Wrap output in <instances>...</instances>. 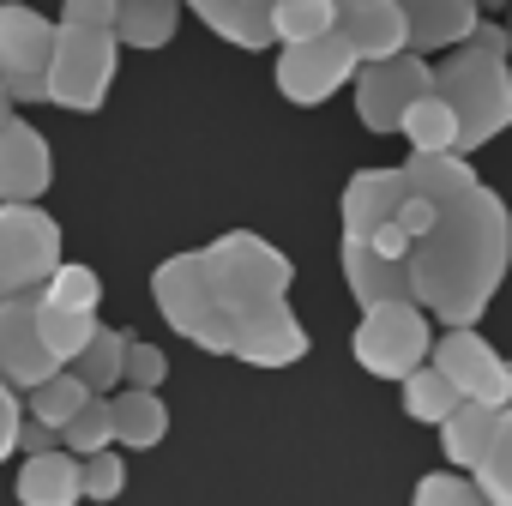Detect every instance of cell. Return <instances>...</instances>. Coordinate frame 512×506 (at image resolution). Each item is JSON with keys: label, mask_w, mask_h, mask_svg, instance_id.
Listing matches in <instances>:
<instances>
[{"label": "cell", "mask_w": 512, "mask_h": 506, "mask_svg": "<svg viewBox=\"0 0 512 506\" xmlns=\"http://www.w3.org/2000/svg\"><path fill=\"white\" fill-rule=\"evenodd\" d=\"M290 284L296 266L253 229H229L205 247L169 253L151 272V296L169 332H181L205 356H235L247 368H290L308 356Z\"/></svg>", "instance_id": "6da1fadb"}, {"label": "cell", "mask_w": 512, "mask_h": 506, "mask_svg": "<svg viewBox=\"0 0 512 506\" xmlns=\"http://www.w3.org/2000/svg\"><path fill=\"white\" fill-rule=\"evenodd\" d=\"M404 175L434 199V223L404 253L410 302L440 326H476L512 272V211L464 151H410Z\"/></svg>", "instance_id": "7a4b0ae2"}, {"label": "cell", "mask_w": 512, "mask_h": 506, "mask_svg": "<svg viewBox=\"0 0 512 506\" xmlns=\"http://www.w3.org/2000/svg\"><path fill=\"white\" fill-rule=\"evenodd\" d=\"M434 91L458 115V151H482L512 127V49L506 25L476 19V31L434 61Z\"/></svg>", "instance_id": "3957f363"}, {"label": "cell", "mask_w": 512, "mask_h": 506, "mask_svg": "<svg viewBox=\"0 0 512 506\" xmlns=\"http://www.w3.org/2000/svg\"><path fill=\"white\" fill-rule=\"evenodd\" d=\"M115 67H121V43H115V31H79V25H55V55H49L43 91H49V103H55V109L97 115V109L109 103Z\"/></svg>", "instance_id": "277c9868"}, {"label": "cell", "mask_w": 512, "mask_h": 506, "mask_svg": "<svg viewBox=\"0 0 512 506\" xmlns=\"http://www.w3.org/2000/svg\"><path fill=\"white\" fill-rule=\"evenodd\" d=\"M428 344H434V320H428V308H416L410 296H392V302L362 308V326H356V338H350L356 362H362L374 380H404L410 368L428 362Z\"/></svg>", "instance_id": "5b68a950"}, {"label": "cell", "mask_w": 512, "mask_h": 506, "mask_svg": "<svg viewBox=\"0 0 512 506\" xmlns=\"http://www.w3.org/2000/svg\"><path fill=\"white\" fill-rule=\"evenodd\" d=\"M61 266V223L37 199H0V302L31 296Z\"/></svg>", "instance_id": "8992f818"}, {"label": "cell", "mask_w": 512, "mask_h": 506, "mask_svg": "<svg viewBox=\"0 0 512 506\" xmlns=\"http://www.w3.org/2000/svg\"><path fill=\"white\" fill-rule=\"evenodd\" d=\"M428 368H440L458 386V398H476L488 410L512 404V362L494 356V344L476 326H440V338L428 344Z\"/></svg>", "instance_id": "52a82bcc"}, {"label": "cell", "mask_w": 512, "mask_h": 506, "mask_svg": "<svg viewBox=\"0 0 512 506\" xmlns=\"http://www.w3.org/2000/svg\"><path fill=\"white\" fill-rule=\"evenodd\" d=\"M434 91V61L416 55V49H398L386 61H362L356 67V115L368 133H398V115Z\"/></svg>", "instance_id": "ba28073f"}, {"label": "cell", "mask_w": 512, "mask_h": 506, "mask_svg": "<svg viewBox=\"0 0 512 506\" xmlns=\"http://www.w3.org/2000/svg\"><path fill=\"white\" fill-rule=\"evenodd\" d=\"M356 55H350V43L338 37V31H326V37H308V43H284V55H278V91H284V103H296V109H320L338 85H350L356 79Z\"/></svg>", "instance_id": "9c48e42d"}, {"label": "cell", "mask_w": 512, "mask_h": 506, "mask_svg": "<svg viewBox=\"0 0 512 506\" xmlns=\"http://www.w3.org/2000/svg\"><path fill=\"white\" fill-rule=\"evenodd\" d=\"M37 296H43V290L0 302V380H13L19 392H31L37 380H49V374L61 368V362L49 356L43 332H37Z\"/></svg>", "instance_id": "30bf717a"}, {"label": "cell", "mask_w": 512, "mask_h": 506, "mask_svg": "<svg viewBox=\"0 0 512 506\" xmlns=\"http://www.w3.org/2000/svg\"><path fill=\"white\" fill-rule=\"evenodd\" d=\"M332 31L350 43L356 61H386L410 49V25L398 13V0H332Z\"/></svg>", "instance_id": "8fae6325"}, {"label": "cell", "mask_w": 512, "mask_h": 506, "mask_svg": "<svg viewBox=\"0 0 512 506\" xmlns=\"http://www.w3.org/2000/svg\"><path fill=\"white\" fill-rule=\"evenodd\" d=\"M55 55V19H43L25 0H0V85L43 79Z\"/></svg>", "instance_id": "7c38bea8"}, {"label": "cell", "mask_w": 512, "mask_h": 506, "mask_svg": "<svg viewBox=\"0 0 512 506\" xmlns=\"http://www.w3.org/2000/svg\"><path fill=\"white\" fill-rule=\"evenodd\" d=\"M49 181H55V157H49L43 127L13 115L0 127V199H43Z\"/></svg>", "instance_id": "4fadbf2b"}, {"label": "cell", "mask_w": 512, "mask_h": 506, "mask_svg": "<svg viewBox=\"0 0 512 506\" xmlns=\"http://www.w3.org/2000/svg\"><path fill=\"white\" fill-rule=\"evenodd\" d=\"M404 193H410V175L404 169H356L344 181V199H338L344 235H374L380 223H392Z\"/></svg>", "instance_id": "5bb4252c"}, {"label": "cell", "mask_w": 512, "mask_h": 506, "mask_svg": "<svg viewBox=\"0 0 512 506\" xmlns=\"http://www.w3.org/2000/svg\"><path fill=\"white\" fill-rule=\"evenodd\" d=\"M338 266H344V284H350V296H356L362 308L392 302V296H410L404 260H386L368 235H344V241H338Z\"/></svg>", "instance_id": "9a60e30c"}, {"label": "cell", "mask_w": 512, "mask_h": 506, "mask_svg": "<svg viewBox=\"0 0 512 506\" xmlns=\"http://www.w3.org/2000/svg\"><path fill=\"white\" fill-rule=\"evenodd\" d=\"M398 13L410 25V49L416 55H440L452 43H464L482 19L476 0H398Z\"/></svg>", "instance_id": "2e32d148"}, {"label": "cell", "mask_w": 512, "mask_h": 506, "mask_svg": "<svg viewBox=\"0 0 512 506\" xmlns=\"http://www.w3.org/2000/svg\"><path fill=\"white\" fill-rule=\"evenodd\" d=\"M79 500H85L79 452H67V446L25 452V470H19V506H79Z\"/></svg>", "instance_id": "e0dca14e"}, {"label": "cell", "mask_w": 512, "mask_h": 506, "mask_svg": "<svg viewBox=\"0 0 512 506\" xmlns=\"http://www.w3.org/2000/svg\"><path fill=\"white\" fill-rule=\"evenodd\" d=\"M109 422H115V446H133V452H151L169 440V404L145 386H127L109 398Z\"/></svg>", "instance_id": "ac0fdd59"}, {"label": "cell", "mask_w": 512, "mask_h": 506, "mask_svg": "<svg viewBox=\"0 0 512 506\" xmlns=\"http://www.w3.org/2000/svg\"><path fill=\"white\" fill-rule=\"evenodd\" d=\"M181 7L199 13V25L235 49H272V13L266 7H247V0H181Z\"/></svg>", "instance_id": "d6986e66"}, {"label": "cell", "mask_w": 512, "mask_h": 506, "mask_svg": "<svg viewBox=\"0 0 512 506\" xmlns=\"http://www.w3.org/2000/svg\"><path fill=\"white\" fill-rule=\"evenodd\" d=\"M181 25V0H115V43L163 49Z\"/></svg>", "instance_id": "ffe728a7"}, {"label": "cell", "mask_w": 512, "mask_h": 506, "mask_svg": "<svg viewBox=\"0 0 512 506\" xmlns=\"http://www.w3.org/2000/svg\"><path fill=\"white\" fill-rule=\"evenodd\" d=\"M494 416H500V410H488V404H476V398H458V404H452V416L440 422V452H446L452 470H470V464L482 458V446H488V434H494Z\"/></svg>", "instance_id": "44dd1931"}, {"label": "cell", "mask_w": 512, "mask_h": 506, "mask_svg": "<svg viewBox=\"0 0 512 506\" xmlns=\"http://www.w3.org/2000/svg\"><path fill=\"white\" fill-rule=\"evenodd\" d=\"M398 133L410 139V151H458V115L440 91H422L404 115H398Z\"/></svg>", "instance_id": "7402d4cb"}, {"label": "cell", "mask_w": 512, "mask_h": 506, "mask_svg": "<svg viewBox=\"0 0 512 506\" xmlns=\"http://www.w3.org/2000/svg\"><path fill=\"white\" fill-rule=\"evenodd\" d=\"M470 476H476L488 506H512V404L494 416V434H488L482 458L470 464Z\"/></svg>", "instance_id": "603a6c76"}, {"label": "cell", "mask_w": 512, "mask_h": 506, "mask_svg": "<svg viewBox=\"0 0 512 506\" xmlns=\"http://www.w3.org/2000/svg\"><path fill=\"white\" fill-rule=\"evenodd\" d=\"M37 332H43L49 356L67 368V362H73V356L91 344V332H97V314H85V308H61V302L37 296Z\"/></svg>", "instance_id": "cb8c5ba5"}, {"label": "cell", "mask_w": 512, "mask_h": 506, "mask_svg": "<svg viewBox=\"0 0 512 506\" xmlns=\"http://www.w3.org/2000/svg\"><path fill=\"white\" fill-rule=\"evenodd\" d=\"M127 332H133V326H115V332H109V326H97V332H91V344H85V350H79V356L67 362V368H73V374H79V380H85L91 392H103V398H109V392L121 386V356H127Z\"/></svg>", "instance_id": "d4e9b609"}, {"label": "cell", "mask_w": 512, "mask_h": 506, "mask_svg": "<svg viewBox=\"0 0 512 506\" xmlns=\"http://www.w3.org/2000/svg\"><path fill=\"white\" fill-rule=\"evenodd\" d=\"M398 398H404V416L410 422H428V428H440L446 416H452V404H458V386L440 374V368H410L404 380H398Z\"/></svg>", "instance_id": "484cf974"}, {"label": "cell", "mask_w": 512, "mask_h": 506, "mask_svg": "<svg viewBox=\"0 0 512 506\" xmlns=\"http://www.w3.org/2000/svg\"><path fill=\"white\" fill-rule=\"evenodd\" d=\"M91 398V386L73 374V368H55L49 380H37L31 392H25V416H37V422H49V428H61L79 404Z\"/></svg>", "instance_id": "4316f807"}, {"label": "cell", "mask_w": 512, "mask_h": 506, "mask_svg": "<svg viewBox=\"0 0 512 506\" xmlns=\"http://www.w3.org/2000/svg\"><path fill=\"white\" fill-rule=\"evenodd\" d=\"M272 43H308L332 31V0H272Z\"/></svg>", "instance_id": "83f0119b"}, {"label": "cell", "mask_w": 512, "mask_h": 506, "mask_svg": "<svg viewBox=\"0 0 512 506\" xmlns=\"http://www.w3.org/2000/svg\"><path fill=\"white\" fill-rule=\"evenodd\" d=\"M61 446H67V452H79V458H85V452L115 446V422H109V398H103V392H91V398L61 422Z\"/></svg>", "instance_id": "f1b7e54d"}, {"label": "cell", "mask_w": 512, "mask_h": 506, "mask_svg": "<svg viewBox=\"0 0 512 506\" xmlns=\"http://www.w3.org/2000/svg\"><path fill=\"white\" fill-rule=\"evenodd\" d=\"M410 506H488L482 500V488H476V476H464V470H428L422 482H416V494H410Z\"/></svg>", "instance_id": "f546056e"}, {"label": "cell", "mask_w": 512, "mask_h": 506, "mask_svg": "<svg viewBox=\"0 0 512 506\" xmlns=\"http://www.w3.org/2000/svg\"><path fill=\"white\" fill-rule=\"evenodd\" d=\"M43 296L61 302V308H85V314H97V302H103V278H97L91 266H67V260H61V266L49 272Z\"/></svg>", "instance_id": "4dcf8cb0"}, {"label": "cell", "mask_w": 512, "mask_h": 506, "mask_svg": "<svg viewBox=\"0 0 512 506\" xmlns=\"http://www.w3.org/2000/svg\"><path fill=\"white\" fill-rule=\"evenodd\" d=\"M79 476H85V500H121V494H127V464H121L115 446L85 452V458H79Z\"/></svg>", "instance_id": "1f68e13d"}, {"label": "cell", "mask_w": 512, "mask_h": 506, "mask_svg": "<svg viewBox=\"0 0 512 506\" xmlns=\"http://www.w3.org/2000/svg\"><path fill=\"white\" fill-rule=\"evenodd\" d=\"M169 380V356L157 350V344H145L139 332H127V356H121V386H145V392H157Z\"/></svg>", "instance_id": "d6a6232c"}, {"label": "cell", "mask_w": 512, "mask_h": 506, "mask_svg": "<svg viewBox=\"0 0 512 506\" xmlns=\"http://www.w3.org/2000/svg\"><path fill=\"white\" fill-rule=\"evenodd\" d=\"M19 416H25V392L13 380H0V464L19 452Z\"/></svg>", "instance_id": "836d02e7"}, {"label": "cell", "mask_w": 512, "mask_h": 506, "mask_svg": "<svg viewBox=\"0 0 512 506\" xmlns=\"http://www.w3.org/2000/svg\"><path fill=\"white\" fill-rule=\"evenodd\" d=\"M61 25H79V31H115V0H61Z\"/></svg>", "instance_id": "e575fe53"}, {"label": "cell", "mask_w": 512, "mask_h": 506, "mask_svg": "<svg viewBox=\"0 0 512 506\" xmlns=\"http://www.w3.org/2000/svg\"><path fill=\"white\" fill-rule=\"evenodd\" d=\"M392 223H398V229H404V235H410V241H416V235H422V229H428V223H434V199H428V193H416V187H410V193H404V199H398V217H392Z\"/></svg>", "instance_id": "d590c367"}, {"label": "cell", "mask_w": 512, "mask_h": 506, "mask_svg": "<svg viewBox=\"0 0 512 506\" xmlns=\"http://www.w3.org/2000/svg\"><path fill=\"white\" fill-rule=\"evenodd\" d=\"M49 446H61V428H49L37 416H19V452H49Z\"/></svg>", "instance_id": "8d00e7d4"}, {"label": "cell", "mask_w": 512, "mask_h": 506, "mask_svg": "<svg viewBox=\"0 0 512 506\" xmlns=\"http://www.w3.org/2000/svg\"><path fill=\"white\" fill-rule=\"evenodd\" d=\"M13 121V97H7V85H0V127Z\"/></svg>", "instance_id": "74e56055"}, {"label": "cell", "mask_w": 512, "mask_h": 506, "mask_svg": "<svg viewBox=\"0 0 512 506\" xmlns=\"http://www.w3.org/2000/svg\"><path fill=\"white\" fill-rule=\"evenodd\" d=\"M476 7H512V0H476Z\"/></svg>", "instance_id": "f35d334b"}, {"label": "cell", "mask_w": 512, "mask_h": 506, "mask_svg": "<svg viewBox=\"0 0 512 506\" xmlns=\"http://www.w3.org/2000/svg\"><path fill=\"white\" fill-rule=\"evenodd\" d=\"M506 49H512V19H506Z\"/></svg>", "instance_id": "ab89813d"}, {"label": "cell", "mask_w": 512, "mask_h": 506, "mask_svg": "<svg viewBox=\"0 0 512 506\" xmlns=\"http://www.w3.org/2000/svg\"><path fill=\"white\" fill-rule=\"evenodd\" d=\"M247 7H272V0H247Z\"/></svg>", "instance_id": "60d3db41"}]
</instances>
